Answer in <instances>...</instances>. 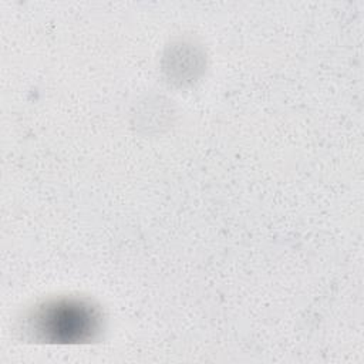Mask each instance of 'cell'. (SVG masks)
Masks as SVG:
<instances>
[{"label":"cell","instance_id":"6da1fadb","mask_svg":"<svg viewBox=\"0 0 364 364\" xmlns=\"http://www.w3.org/2000/svg\"><path fill=\"white\" fill-rule=\"evenodd\" d=\"M46 321L50 323L47 330L57 331L60 336L65 338H71V336L81 337L87 330L94 326V316L88 307L81 304H54L48 309V314L41 316Z\"/></svg>","mask_w":364,"mask_h":364}]
</instances>
